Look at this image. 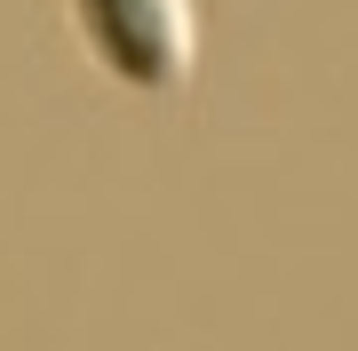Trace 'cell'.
Listing matches in <instances>:
<instances>
[{
  "label": "cell",
  "instance_id": "6da1fadb",
  "mask_svg": "<svg viewBox=\"0 0 358 351\" xmlns=\"http://www.w3.org/2000/svg\"><path fill=\"white\" fill-rule=\"evenodd\" d=\"M80 48L136 96H183L199 72V8L192 0H64Z\"/></svg>",
  "mask_w": 358,
  "mask_h": 351
}]
</instances>
